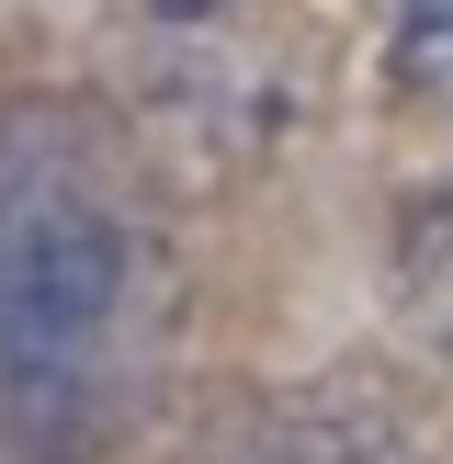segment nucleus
Listing matches in <instances>:
<instances>
[{"instance_id": "f257e3e1", "label": "nucleus", "mask_w": 453, "mask_h": 464, "mask_svg": "<svg viewBox=\"0 0 453 464\" xmlns=\"http://www.w3.org/2000/svg\"><path fill=\"white\" fill-rule=\"evenodd\" d=\"M181 249L159 170L102 102H0V464H91L159 408Z\"/></svg>"}, {"instance_id": "f03ea898", "label": "nucleus", "mask_w": 453, "mask_h": 464, "mask_svg": "<svg viewBox=\"0 0 453 464\" xmlns=\"http://www.w3.org/2000/svg\"><path fill=\"white\" fill-rule=\"evenodd\" d=\"M284 45H272L261 0H159L148 23V113L159 148H193L204 170H249L284 136Z\"/></svg>"}, {"instance_id": "7ed1b4c3", "label": "nucleus", "mask_w": 453, "mask_h": 464, "mask_svg": "<svg viewBox=\"0 0 453 464\" xmlns=\"http://www.w3.org/2000/svg\"><path fill=\"white\" fill-rule=\"evenodd\" d=\"M193 464H430V442L374 374H294L226 385L193 430Z\"/></svg>"}, {"instance_id": "20e7f679", "label": "nucleus", "mask_w": 453, "mask_h": 464, "mask_svg": "<svg viewBox=\"0 0 453 464\" xmlns=\"http://www.w3.org/2000/svg\"><path fill=\"white\" fill-rule=\"evenodd\" d=\"M385 272H397V317H408V340L453 374V181H419V193L397 204Z\"/></svg>"}, {"instance_id": "39448f33", "label": "nucleus", "mask_w": 453, "mask_h": 464, "mask_svg": "<svg viewBox=\"0 0 453 464\" xmlns=\"http://www.w3.org/2000/svg\"><path fill=\"white\" fill-rule=\"evenodd\" d=\"M385 80L453 113V0H385Z\"/></svg>"}]
</instances>
